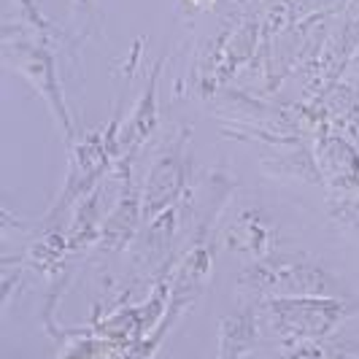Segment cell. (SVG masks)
<instances>
[{
  "mask_svg": "<svg viewBox=\"0 0 359 359\" xmlns=\"http://www.w3.org/2000/svg\"><path fill=\"white\" fill-rule=\"evenodd\" d=\"M3 54H6V65L14 68L25 81H30L41 92V97L52 108L60 130L65 133L68 141H73V125L71 116H68V108H65V100H62V87H60V79H57L52 49L46 43L33 41V38H11L6 33Z\"/></svg>",
  "mask_w": 359,
  "mask_h": 359,
  "instance_id": "obj_1",
  "label": "cell"
},
{
  "mask_svg": "<svg viewBox=\"0 0 359 359\" xmlns=\"http://www.w3.org/2000/svg\"><path fill=\"white\" fill-rule=\"evenodd\" d=\"M270 322L292 338H322L343 316V303L322 297H276L268 306Z\"/></svg>",
  "mask_w": 359,
  "mask_h": 359,
  "instance_id": "obj_2",
  "label": "cell"
},
{
  "mask_svg": "<svg viewBox=\"0 0 359 359\" xmlns=\"http://www.w3.org/2000/svg\"><path fill=\"white\" fill-rule=\"evenodd\" d=\"M184 181H187V165H184L181 149L157 157L151 173H149V181H146L144 214L157 216V211L168 208L181 192Z\"/></svg>",
  "mask_w": 359,
  "mask_h": 359,
  "instance_id": "obj_3",
  "label": "cell"
},
{
  "mask_svg": "<svg viewBox=\"0 0 359 359\" xmlns=\"http://www.w3.org/2000/svg\"><path fill=\"white\" fill-rule=\"evenodd\" d=\"M319 170L324 184L335 189L359 187V154L338 135L319 138Z\"/></svg>",
  "mask_w": 359,
  "mask_h": 359,
  "instance_id": "obj_4",
  "label": "cell"
},
{
  "mask_svg": "<svg viewBox=\"0 0 359 359\" xmlns=\"http://www.w3.org/2000/svg\"><path fill=\"white\" fill-rule=\"evenodd\" d=\"M154 95H157V79L151 81V87L146 90L144 100H141V106L135 108V114H133V122H127V130L125 135H122V146H138L144 141L146 135H149V130H154L157 125V100H154Z\"/></svg>",
  "mask_w": 359,
  "mask_h": 359,
  "instance_id": "obj_5",
  "label": "cell"
},
{
  "mask_svg": "<svg viewBox=\"0 0 359 359\" xmlns=\"http://www.w3.org/2000/svg\"><path fill=\"white\" fill-rule=\"evenodd\" d=\"M343 216L348 224H359V200H354L348 208H343Z\"/></svg>",
  "mask_w": 359,
  "mask_h": 359,
  "instance_id": "obj_6",
  "label": "cell"
},
{
  "mask_svg": "<svg viewBox=\"0 0 359 359\" xmlns=\"http://www.w3.org/2000/svg\"><path fill=\"white\" fill-rule=\"evenodd\" d=\"M76 3H79V6H90V0H76Z\"/></svg>",
  "mask_w": 359,
  "mask_h": 359,
  "instance_id": "obj_7",
  "label": "cell"
},
{
  "mask_svg": "<svg viewBox=\"0 0 359 359\" xmlns=\"http://www.w3.org/2000/svg\"><path fill=\"white\" fill-rule=\"evenodd\" d=\"M195 3H211V0H195Z\"/></svg>",
  "mask_w": 359,
  "mask_h": 359,
  "instance_id": "obj_8",
  "label": "cell"
}]
</instances>
